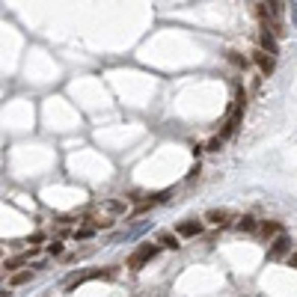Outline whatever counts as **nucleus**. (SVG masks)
Instances as JSON below:
<instances>
[{
    "label": "nucleus",
    "instance_id": "nucleus-1",
    "mask_svg": "<svg viewBox=\"0 0 297 297\" xmlns=\"http://www.w3.org/2000/svg\"><path fill=\"white\" fill-rule=\"evenodd\" d=\"M119 274V267L116 264H110V267H95V271H74L69 280H66V294H71L77 285H84V282H89V280H113Z\"/></svg>",
    "mask_w": 297,
    "mask_h": 297
},
{
    "label": "nucleus",
    "instance_id": "nucleus-2",
    "mask_svg": "<svg viewBox=\"0 0 297 297\" xmlns=\"http://www.w3.org/2000/svg\"><path fill=\"white\" fill-rule=\"evenodd\" d=\"M244 104H247V92H241L238 89V98H235V104H232V110H229V116H226V122H223V131L217 134L220 140L226 143L235 131H238V125H241V116H244Z\"/></svg>",
    "mask_w": 297,
    "mask_h": 297
},
{
    "label": "nucleus",
    "instance_id": "nucleus-3",
    "mask_svg": "<svg viewBox=\"0 0 297 297\" xmlns=\"http://www.w3.org/2000/svg\"><path fill=\"white\" fill-rule=\"evenodd\" d=\"M157 253H160V247H157L155 241H152V244L146 241V244H140L134 253H131V256H128V259H125V264H128L131 271H140V267H146V264L155 259Z\"/></svg>",
    "mask_w": 297,
    "mask_h": 297
},
{
    "label": "nucleus",
    "instance_id": "nucleus-4",
    "mask_svg": "<svg viewBox=\"0 0 297 297\" xmlns=\"http://www.w3.org/2000/svg\"><path fill=\"white\" fill-rule=\"evenodd\" d=\"M128 199H116V196H110V199H101L98 205H95V214H101V217H110V220H119L128 214Z\"/></svg>",
    "mask_w": 297,
    "mask_h": 297
},
{
    "label": "nucleus",
    "instance_id": "nucleus-5",
    "mask_svg": "<svg viewBox=\"0 0 297 297\" xmlns=\"http://www.w3.org/2000/svg\"><path fill=\"white\" fill-rule=\"evenodd\" d=\"M291 256V238H285V235H277L271 247H267V259L271 262H280V259H288Z\"/></svg>",
    "mask_w": 297,
    "mask_h": 297
},
{
    "label": "nucleus",
    "instance_id": "nucleus-6",
    "mask_svg": "<svg viewBox=\"0 0 297 297\" xmlns=\"http://www.w3.org/2000/svg\"><path fill=\"white\" fill-rule=\"evenodd\" d=\"M253 63L259 66V71H262V77H271V74L277 71V57L264 53L262 48H259V51H253Z\"/></svg>",
    "mask_w": 297,
    "mask_h": 297
},
{
    "label": "nucleus",
    "instance_id": "nucleus-7",
    "mask_svg": "<svg viewBox=\"0 0 297 297\" xmlns=\"http://www.w3.org/2000/svg\"><path fill=\"white\" fill-rule=\"evenodd\" d=\"M33 256H36V250L30 247V250H24V253L12 256V259H6V262H3V271H6V274H18V267L30 264V259H33Z\"/></svg>",
    "mask_w": 297,
    "mask_h": 297
},
{
    "label": "nucleus",
    "instance_id": "nucleus-8",
    "mask_svg": "<svg viewBox=\"0 0 297 297\" xmlns=\"http://www.w3.org/2000/svg\"><path fill=\"white\" fill-rule=\"evenodd\" d=\"M202 220H205V223H211V226H220V229H223V226H229V223H232V211H229V208H208Z\"/></svg>",
    "mask_w": 297,
    "mask_h": 297
},
{
    "label": "nucleus",
    "instance_id": "nucleus-9",
    "mask_svg": "<svg viewBox=\"0 0 297 297\" xmlns=\"http://www.w3.org/2000/svg\"><path fill=\"white\" fill-rule=\"evenodd\" d=\"M175 235L178 238H199L202 235V220H181L175 226Z\"/></svg>",
    "mask_w": 297,
    "mask_h": 297
},
{
    "label": "nucleus",
    "instance_id": "nucleus-10",
    "mask_svg": "<svg viewBox=\"0 0 297 297\" xmlns=\"http://www.w3.org/2000/svg\"><path fill=\"white\" fill-rule=\"evenodd\" d=\"M277 235H282V226L277 223V220H262V223H259V238H262V241L271 244Z\"/></svg>",
    "mask_w": 297,
    "mask_h": 297
},
{
    "label": "nucleus",
    "instance_id": "nucleus-11",
    "mask_svg": "<svg viewBox=\"0 0 297 297\" xmlns=\"http://www.w3.org/2000/svg\"><path fill=\"white\" fill-rule=\"evenodd\" d=\"M155 244L160 247V250H178V247H181V238H178L175 232H160L155 238Z\"/></svg>",
    "mask_w": 297,
    "mask_h": 297
},
{
    "label": "nucleus",
    "instance_id": "nucleus-12",
    "mask_svg": "<svg viewBox=\"0 0 297 297\" xmlns=\"http://www.w3.org/2000/svg\"><path fill=\"white\" fill-rule=\"evenodd\" d=\"M259 45H262V51H264V53H271V57H277V53H280L277 36H274V33H267V30H262V33H259Z\"/></svg>",
    "mask_w": 297,
    "mask_h": 297
},
{
    "label": "nucleus",
    "instance_id": "nucleus-13",
    "mask_svg": "<svg viewBox=\"0 0 297 297\" xmlns=\"http://www.w3.org/2000/svg\"><path fill=\"white\" fill-rule=\"evenodd\" d=\"M259 223H262V220H256L253 214H241L238 223H235V229H238V232H259Z\"/></svg>",
    "mask_w": 297,
    "mask_h": 297
},
{
    "label": "nucleus",
    "instance_id": "nucleus-14",
    "mask_svg": "<svg viewBox=\"0 0 297 297\" xmlns=\"http://www.w3.org/2000/svg\"><path fill=\"white\" fill-rule=\"evenodd\" d=\"M33 277H36L33 267H27V271H18V274H12V277H9V285H12V288H18V285H27V282L33 280Z\"/></svg>",
    "mask_w": 297,
    "mask_h": 297
},
{
    "label": "nucleus",
    "instance_id": "nucleus-15",
    "mask_svg": "<svg viewBox=\"0 0 297 297\" xmlns=\"http://www.w3.org/2000/svg\"><path fill=\"white\" fill-rule=\"evenodd\" d=\"M92 235H95V229L92 226H80V229H74L69 238L71 241H87V238H92Z\"/></svg>",
    "mask_w": 297,
    "mask_h": 297
},
{
    "label": "nucleus",
    "instance_id": "nucleus-16",
    "mask_svg": "<svg viewBox=\"0 0 297 297\" xmlns=\"http://www.w3.org/2000/svg\"><path fill=\"white\" fill-rule=\"evenodd\" d=\"M226 60L232 63V66H238V69H247V66H250V60H247V57H241L238 51H226Z\"/></svg>",
    "mask_w": 297,
    "mask_h": 297
},
{
    "label": "nucleus",
    "instance_id": "nucleus-17",
    "mask_svg": "<svg viewBox=\"0 0 297 297\" xmlns=\"http://www.w3.org/2000/svg\"><path fill=\"white\" fill-rule=\"evenodd\" d=\"M63 253H66L63 241H51V244H48V256H63Z\"/></svg>",
    "mask_w": 297,
    "mask_h": 297
},
{
    "label": "nucleus",
    "instance_id": "nucleus-18",
    "mask_svg": "<svg viewBox=\"0 0 297 297\" xmlns=\"http://www.w3.org/2000/svg\"><path fill=\"white\" fill-rule=\"evenodd\" d=\"M220 149H223V140L220 137H211L208 146H205V152H220Z\"/></svg>",
    "mask_w": 297,
    "mask_h": 297
},
{
    "label": "nucleus",
    "instance_id": "nucleus-19",
    "mask_svg": "<svg viewBox=\"0 0 297 297\" xmlns=\"http://www.w3.org/2000/svg\"><path fill=\"white\" fill-rule=\"evenodd\" d=\"M191 152H193V157H196V160H199V157H202V152H205V146H193Z\"/></svg>",
    "mask_w": 297,
    "mask_h": 297
},
{
    "label": "nucleus",
    "instance_id": "nucleus-20",
    "mask_svg": "<svg viewBox=\"0 0 297 297\" xmlns=\"http://www.w3.org/2000/svg\"><path fill=\"white\" fill-rule=\"evenodd\" d=\"M285 262H288V267H294V271H297V253H291V256H288Z\"/></svg>",
    "mask_w": 297,
    "mask_h": 297
}]
</instances>
